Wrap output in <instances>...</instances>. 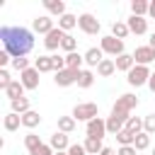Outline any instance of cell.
Segmentation results:
<instances>
[{"mask_svg": "<svg viewBox=\"0 0 155 155\" xmlns=\"http://www.w3.org/2000/svg\"><path fill=\"white\" fill-rule=\"evenodd\" d=\"M0 39L12 58H24L34 48V31L24 27H0Z\"/></svg>", "mask_w": 155, "mask_h": 155, "instance_id": "cell-1", "label": "cell"}, {"mask_svg": "<svg viewBox=\"0 0 155 155\" xmlns=\"http://www.w3.org/2000/svg\"><path fill=\"white\" fill-rule=\"evenodd\" d=\"M75 121H92V119H97L99 116V107L94 104V102H80V104H75L73 107V114H70Z\"/></svg>", "mask_w": 155, "mask_h": 155, "instance_id": "cell-2", "label": "cell"}, {"mask_svg": "<svg viewBox=\"0 0 155 155\" xmlns=\"http://www.w3.org/2000/svg\"><path fill=\"white\" fill-rule=\"evenodd\" d=\"M150 68L148 65H133L128 73H126V82L131 85V87H143V85H148V80H150Z\"/></svg>", "mask_w": 155, "mask_h": 155, "instance_id": "cell-3", "label": "cell"}, {"mask_svg": "<svg viewBox=\"0 0 155 155\" xmlns=\"http://www.w3.org/2000/svg\"><path fill=\"white\" fill-rule=\"evenodd\" d=\"M99 48H102L104 53L114 56V58H119L121 53H126V51H124V41H121V39H116V36H111V34L99 39Z\"/></svg>", "mask_w": 155, "mask_h": 155, "instance_id": "cell-4", "label": "cell"}, {"mask_svg": "<svg viewBox=\"0 0 155 155\" xmlns=\"http://www.w3.org/2000/svg\"><path fill=\"white\" fill-rule=\"evenodd\" d=\"M78 27L85 31V34H90V36H94V34H99V29H102V24H99V19L92 15V12H82L80 17H78Z\"/></svg>", "mask_w": 155, "mask_h": 155, "instance_id": "cell-5", "label": "cell"}, {"mask_svg": "<svg viewBox=\"0 0 155 155\" xmlns=\"http://www.w3.org/2000/svg\"><path fill=\"white\" fill-rule=\"evenodd\" d=\"M85 133H87V138H97V140H102V138L107 136V119L97 116V119L87 121V124H85Z\"/></svg>", "mask_w": 155, "mask_h": 155, "instance_id": "cell-6", "label": "cell"}, {"mask_svg": "<svg viewBox=\"0 0 155 155\" xmlns=\"http://www.w3.org/2000/svg\"><path fill=\"white\" fill-rule=\"evenodd\" d=\"M78 78H80V70H70V68H65V70L56 73L53 82H56L58 87H70V85H78Z\"/></svg>", "mask_w": 155, "mask_h": 155, "instance_id": "cell-7", "label": "cell"}, {"mask_svg": "<svg viewBox=\"0 0 155 155\" xmlns=\"http://www.w3.org/2000/svg\"><path fill=\"white\" fill-rule=\"evenodd\" d=\"M41 73L36 70V68H27L24 73H19V82L24 85V90H39V78Z\"/></svg>", "mask_w": 155, "mask_h": 155, "instance_id": "cell-8", "label": "cell"}, {"mask_svg": "<svg viewBox=\"0 0 155 155\" xmlns=\"http://www.w3.org/2000/svg\"><path fill=\"white\" fill-rule=\"evenodd\" d=\"M133 61H136V65H150L155 61V48H150L148 44L145 46H138L133 51Z\"/></svg>", "mask_w": 155, "mask_h": 155, "instance_id": "cell-9", "label": "cell"}, {"mask_svg": "<svg viewBox=\"0 0 155 155\" xmlns=\"http://www.w3.org/2000/svg\"><path fill=\"white\" fill-rule=\"evenodd\" d=\"M31 29L36 31V34H48V31H53L56 27H53V19L48 17V15H39V17H34V22H31Z\"/></svg>", "mask_w": 155, "mask_h": 155, "instance_id": "cell-10", "label": "cell"}, {"mask_svg": "<svg viewBox=\"0 0 155 155\" xmlns=\"http://www.w3.org/2000/svg\"><path fill=\"white\" fill-rule=\"evenodd\" d=\"M63 36H65V31L63 29H53V31H48L46 36H44V46H46V51H56V48H61V44H63Z\"/></svg>", "mask_w": 155, "mask_h": 155, "instance_id": "cell-11", "label": "cell"}, {"mask_svg": "<svg viewBox=\"0 0 155 155\" xmlns=\"http://www.w3.org/2000/svg\"><path fill=\"white\" fill-rule=\"evenodd\" d=\"M114 107H116V109H121V111H128V114H131V111L138 107V97H136V94H131V92H126V94L116 97Z\"/></svg>", "mask_w": 155, "mask_h": 155, "instance_id": "cell-12", "label": "cell"}, {"mask_svg": "<svg viewBox=\"0 0 155 155\" xmlns=\"http://www.w3.org/2000/svg\"><path fill=\"white\" fill-rule=\"evenodd\" d=\"M126 24H128L131 34H136V36L148 34V19H145V17H136V15H131V17L126 19Z\"/></svg>", "mask_w": 155, "mask_h": 155, "instance_id": "cell-13", "label": "cell"}, {"mask_svg": "<svg viewBox=\"0 0 155 155\" xmlns=\"http://www.w3.org/2000/svg\"><path fill=\"white\" fill-rule=\"evenodd\" d=\"M48 145H51L56 153H63V150H68V148H70V143H68V133H61V131L51 133V138H48Z\"/></svg>", "mask_w": 155, "mask_h": 155, "instance_id": "cell-14", "label": "cell"}, {"mask_svg": "<svg viewBox=\"0 0 155 155\" xmlns=\"http://www.w3.org/2000/svg\"><path fill=\"white\" fill-rule=\"evenodd\" d=\"M102 61H104V51H102V48L92 46V48H87V51H85V63H87L90 68H97Z\"/></svg>", "mask_w": 155, "mask_h": 155, "instance_id": "cell-15", "label": "cell"}, {"mask_svg": "<svg viewBox=\"0 0 155 155\" xmlns=\"http://www.w3.org/2000/svg\"><path fill=\"white\" fill-rule=\"evenodd\" d=\"M44 7H46V12L56 15L58 19L65 15V2H63V0H44Z\"/></svg>", "mask_w": 155, "mask_h": 155, "instance_id": "cell-16", "label": "cell"}, {"mask_svg": "<svg viewBox=\"0 0 155 155\" xmlns=\"http://www.w3.org/2000/svg\"><path fill=\"white\" fill-rule=\"evenodd\" d=\"M82 63H85V56H80L78 51L65 53V68H70V70H82Z\"/></svg>", "mask_w": 155, "mask_h": 155, "instance_id": "cell-17", "label": "cell"}, {"mask_svg": "<svg viewBox=\"0 0 155 155\" xmlns=\"http://www.w3.org/2000/svg\"><path fill=\"white\" fill-rule=\"evenodd\" d=\"M114 63H116V70H124V73H128V70L136 65L133 53H121L119 58H114Z\"/></svg>", "mask_w": 155, "mask_h": 155, "instance_id": "cell-18", "label": "cell"}, {"mask_svg": "<svg viewBox=\"0 0 155 155\" xmlns=\"http://www.w3.org/2000/svg\"><path fill=\"white\" fill-rule=\"evenodd\" d=\"M2 126H5V131H17L19 126H22V116L19 114H15V111H10V114H5V119H2Z\"/></svg>", "mask_w": 155, "mask_h": 155, "instance_id": "cell-19", "label": "cell"}, {"mask_svg": "<svg viewBox=\"0 0 155 155\" xmlns=\"http://www.w3.org/2000/svg\"><path fill=\"white\" fill-rule=\"evenodd\" d=\"M116 73V63L111 61V58H104L99 65H97V75L99 78H109V75H114Z\"/></svg>", "mask_w": 155, "mask_h": 155, "instance_id": "cell-20", "label": "cell"}, {"mask_svg": "<svg viewBox=\"0 0 155 155\" xmlns=\"http://www.w3.org/2000/svg\"><path fill=\"white\" fill-rule=\"evenodd\" d=\"M39 124H41V114H39V111L31 109V111L22 114V126H24V128H36Z\"/></svg>", "mask_w": 155, "mask_h": 155, "instance_id": "cell-21", "label": "cell"}, {"mask_svg": "<svg viewBox=\"0 0 155 155\" xmlns=\"http://www.w3.org/2000/svg\"><path fill=\"white\" fill-rule=\"evenodd\" d=\"M75 27H78V17H75V15H70V12H65V15L58 19V29H63L65 34H68L70 29H75Z\"/></svg>", "mask_w": 155, "mask_h": 155, "instance_id": "cell-22", "label": "cell"}, {"mask_svg": "<svg viewBox=\"0 0 155 155\" xmlns=\"http://www.w3.org/2000/svg\"><path fill=\"white\" fill-rule=\"evenodd\" d=\"M5 94H7V99L10 102H15V99H19V97H24V85L19 82V80H15L7 90H5Z\"/></svg>", "mask_w": 155, "mask_h": 155, "instance_id": "cell-23", "label": "cell"}, {"mask_svg": "<svg viewBox=\"0 0 155 155\" xmlns=\"http://www.w3.org/2000/svg\"><path fill=\"white\" fill-rule=\"evenodd\" d=\"M41 145H44V140H41L36 133H27V136H24V148H27V153H29V155H31L34 150H39Z\"/></svg>", "mask_w": 155, "mask_h": 155, "instance_id": "cell-24", "label": "cell"}, {"mask_svg": "<svg viewBox=\"0 0 155 155\" xmlns=\"http://www.w3.org/2000/svg\"><path fill=\"white\" fill-rule=\"evenodd\" d=\"M128 34H131V29H128V24H126V22H119V19H116V22L111 24V36H116V39H121V41H124Z\"/></svg>", "mask_w": 155, "mask_h": 155, "instance_id": "cell-25", "label": "cell"}, {"mask_svg": "<svg viewBox=\"0 0 155 155\" xmlns=\"http://www.w3.org/2000/svg\"><path fill=\"white\" fill-rule=\"evenodd\" d=\"M34 68H36L39 73H51V70H53V58H51V56H39V58L34 61Z\"/></svg>", "mask_w": 155, "mask_h": 155, "instance_id": "cell-26", "label": "cell"}, {"mask_svg": "<svg viewBox=\"0 0 155 155\" xmlns=\"http://www.w3.org/2000/svg\"><path fill=\"white\" fill-rule=\"evenodd\" d=\"M10 107H12V111L15 114H27V111H31V107H29V97H19V99H15V102H10Z\"/></svg>", "mask_w": 155, "mask_h": 155, "instance_id": "cell-27", "label": "cell"}, {"mask_svg": "<svg viewBox=\"0 0 155 155\" xmlns=\"http://www.w3.org/2000/svg\"><path fill=\"white\" fill-rule=\"evenodd\" d=\"M75 126H78V121L73 116H58V131L61 133H73Z\"/></svg>", "mask_w": 155, "mask_h": 155, "instance_id": "cell-28", "label": "cell"}, {"mask_svg": "<svg viewBox=\"0 0 155 155\" xmlns=\"http://www.w3.org/2000/svg\"><path fill=\"white\" fill-rule=\"evenodd\" d=\"M148 10H150V2H145V0H133L131 2V15H136V17H145Z\"/></svg>", "mask_w": 155, "mask_h": 155, "instance_id": "cell-29", "label": "cell"}, {"mask_svg": "<svg viewBox=\"0 0 155 155\" xmlns=\"http://www.w3.org/2000/svg\"><path fill=\"white\" fill-rule=\"evenodd\" d=\"M92 85H94V73H92V70H80L78 87H82V90H90Z\"/></svg>", "mask_w": 155, "mask_h": 155, "instance_id": "cell-30", "label": "cell"}, {"mask_svg": "<svg viewBox=\"0 0 155 155\" xmlns=\"http://www.w3.org/2000/svg\"><path fill=\"white\" fill-rule=\"evenodd\" d=\"M85 150H87V155H99L102 150H104V145H102V140H97V138H85Z\"/></svg>", "mask_w": 155, "mask_h": 155, "instance_id": "cell-31", "label": "cell"}, {"mask_svg": "<svg viewBox=\"0 0 155 155\" xmlns=\"http://www.w3.org/2000/svg\"><path fill=\"white\" fill-rule=\"evenodd\" d=\"M126 131H131V133H143V119H138V116H128V121H126V126H124Z\"/></svg>", "mask_w": 155, "mask_h": 155, "instance_id": "cell-32", "label": "cell"}, {"mask_svg": "<svg viewBox=\"0 0 155 155\" xmlns=\"http://www.w3.org/2000/svg\"><path fill=\"white\" fill-rule=\"evenodd\" d=\"M124 121H119V119H114V116H107V133H111V136H116L119 131H124Z\"/></svg>", "mask_w": 155, "mask_h": 155, "instance_id": "cell-33", "label": "cell"}, {"mask_svg": "<svg viewBox=\"0 0 155 155\" xmlns=\"http://www.w3.org/2000/svg\"><path fill=\"white\" fill-rule=\"evenodd\" d=\"M133 148H136V150H148V148H150V136H148L145 131L138 133L136 140H133Z\"/></svg>", "mask_w": 155, "mask_h": 155, "instance_id": "cell-34", "label": "cell"}, {"mask_svg": "<svg viewBox=\"0 0 155 155\" xmlns=\"http://www.w3.org/2000/svg\"><path fill=\"white\" fill-rule=\"evenodd\" d=\"M116 140H119V145H133V140H136V133H131V131H119L116 133Z\"/></svg>", "mask_w": 155, "mask_h": 155, "instance_id": "cell-35", "label": "cell"}, {"mask_svg": "<svg viewBox=\"0 0 155 155\" xmlns=\"http://www.w3.org/2000/svg\"><path fill=\"white\" fill-rule=\"evenodd\" d=\"M61 48H63L65 53H73V51L78 48V41H75V36H73V34H65V36H63V44H61Z\"/></svg>", "mask_w": 155, "mask_h": 155, "instance_id": "cell-36", "label": "cell"}, {"mask_svg": "<svg viewBox=\"0 0 155 155\" xmlns=\"http://www.w3.org/2000/svg\"><path fill=\"white\" fill-rule=\"evenodd\" d=\"M143 131H145L148 136L155 133V114H148V116L143 119Z\"/></svg>", "mask_w": 155, "mask_h": 155, "instance_id": "cell-37", "label": "cell"}, {"mask_svg": "<svg viewBox=\"0 0 155 155\" xmlns=\"http://www.w3.org/2000/svg\"><path fill=\"white\" fill-rule=\"evenodd\" d=\"M12 68H15V70H19V73H24V70H27V68H31V65H29V58L24 56V58H12Z\"/></svg>", "mask_w": 155, "mask_h": 155, "instance_id": "cell-38", "label": "cell"}, {"mask_svg": "<svg viewBox=\"0 0 155 155\" xmlns=\"http://www.w3.org/2000/svg\"><path fill=\"white\" fill-rule=\"evenodd\" d=\"M15 80L10 78V73H7V68H0V90H7L10 85H12Z\"/></svg>", "mask_w": 155, "mask_h": 155, "instance_id": "cell-39", "label": "cell"}, {"mask_svg": "<svg viewBox=\"0 0 155 155\" xmlns=\"http://www.w3.org/2000/svg\"><path fill=\"white\" fill-rule=\"evenodd\" d=\"M68 155H87V150H85V145H80V143H73V145L68 148Z\"/></svg>", "mask_w": 155, "mask_h": 155, "instance_id": "cell-40", "label": "cell"}, {"mask_svg": "<svg viewBox=\"0 0 155 155\" xmlns=\"http://www.w3.org/2000/svg\"><path fill=\"white\" fill-rule=\"evenodd\" d=\"M31 155H56V150H53V148H51L48 143H44V145H41L39 150H34Z\"/></svg>", "mask_w": 155, "mask_h": 155, "instance_id": "cell-41", "label": "cell"}, {"mask_svg": "<svg viewBox=\"0 0 155 155\" xmlns=\"http://www.w3.org/2000/svg\"><path fill=\"white\" fill-rule=\"evenodd\" d=\"M138 150L133 148V145H119V150H116V155H136Z\"/></svg>", "mask_w": 155, "mask_h": 155, "instance_id": "cell-42", "label": "cell"}, {"mask_svg": "<svg viewBox=\"0 0 155 155\" xmlns=\"http://www.w3.org/2000/svg\"><path fill=\"white\" fill-rule=\"evenodd\" d=\"M7 63H12V56L7 51H0V68H5Z\"/></svg>", "mask_w": 155, "mask_h": 155, "instance_id": "cell-43", "label": "cell"}, {"mask_svg": "<svg viewBox=\"0 0 155 155\" xmlns=\"http://www.w3.org/2000/svg\"><path fill=\"white\" fill-rule=\"evenodd\" d=\"M148 15L155 19V0H150V10H148Z\"/></svg>", "mask_w": 155, "mask_h": 155, "instance_id": "cell-44", "label": "cell"}, {"mask_svg": "<svg viewBox=\"0 0 155 155\" xmlns=\"http://www.w3.org/2000/svg\"><path fill=\"white\" fill-rule=\"evenodd\" d=\"M148 87H150V90H153V92H155V73H153V75H150V80H148Z\"/></svg>", "mask_w": 155, "mask_h": 155, "instance_id": "cell-45", "label": "cell"}, {"mask_svg": "<svg viewBox=\"0 0 155 155\" xmlns=\"http://www.w3.org/2000/svg\"><path fill=\"white\" fill-rule=\"evenodd\" d=\"M99 155H116V150H111V148H104Z\"/></svg>", "mask_w": 155, "mask_h": 155, "instance_id": "cell-46", "label": "cell"}, {"mask_svg": "<svg viewBox=\"0 0 155 155\" xmlns=\"http://www.w3.org/2000/svg\"><path fill=\"white\" fill-rule=\"evenodd\" d=\"M148 46H150V48H155V31H153V34H150V39H148Z\"/></svg>", "mask_w": 155, "mask_h": 155, "instance_id": "cell-47", "label": "cell"}, {"mask_svg": "<svg viewBox=\"0 0 155 155\" xmlns=\"http://www.w3.org/2000/svg\"><path fill=\"white\" fill-rule=\"evenodd\" d=\"M56 155H68V150H63V153H56Z\"/></svg>", "mask_w": 155, "mask_h": 155, "instance_id": "cell-48", "label": "cell"}, {"mask_svg": "<svg viewBox=\"0 0 155 155\" xmlns=\"http://www.w3.org/2000/svg\"><path fill=\"white\" fill-rule=\"evenodd\" d=\"M153 155H155V148H153Z\"/></svg>", "mask_w": 155, "mask_h": 155, "instance_id": "cell-49", "label": "cell"}]
</instances>
